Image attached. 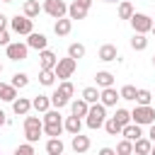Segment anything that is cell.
I'll return each instance as SVG.
<instances>
[{"mask_svg": "<svg viewBox=\"0 0 155 155\" xmlns=\"http://www.w3.org/2000/svg\"><path fill=\"white\" fill-rule=\"evenodd\" d=\"M65 128H63V119H61V109H48V111H44V136H48V138H56V136H61Z\"/></svg>", "mask_w": 155, "mask_h": 155, "instance_id": "cell-1", "label": "cell"}, {"mask_svg": "<svg viewBox=\"0 0 155 155\" xmlns=\"http://www.w3.org/2000/svg\"><path fill=\"white\" fill-rule=\"evenodd\" d=\"M104 121H107V107H104L102 102L90 104V111H87V116H85L87 128L97 131V128H102V126H104Z\"/></svg>", "mask_w": 155, "mask_h": 155, "instance_id": "cell-2", "label": "cell"}, {"mask_svg": "<svg viewBox=\"0 0 155 155\" xmlns=\"http://www.w3.org/2000/svg\"><path fill=\"white\" fill-rule=\"evenodd\" d=\"M131 121H136L140 126H150L155 121V109L150 104H136V109L131 111Z\"/></svg>", "mask_w": 155, "mask_h": 155, "instance_id": "cell-3", "label": "cell"}, {"mask_svg": "<svg viewBox=\"0 0 155 155\" xmlns=\"http://www.w3.org/2000/svg\"><path fill=\"white\" fill-rule=\"evenodd\" d=\"M10 27H12V31H15V34L27 36V34H31V31H34V19H31V17H27V15L22 12V15H15V17L10 19Z\"/></svg>", "mask_w": 155, "mask_h": 155, "instance_id": "cell-4", "label": "cell"}, {"mask_svg": "<svg viewBox=\"0 0 155 155\" xmlns=\"http://www.w3.org/2000/svg\"><path fill=\"white\" fill-rule=\"evenodd\" d=\"M75 68H78V61L73 56H68V58H58V63H56L53 70H56V78L58 80H68V78H73Z\"/></svg>", "mask_w": 155, "mask_h": 155, "instance_id": "cell-5", "label": "cell"}, {"mask_svg": "<svg viewBox=\"0 0 155 155\" xmlns=\"http://www.w3.org/2000/svg\"><path fill=\"white\" fill-rule=\"evenodd\" d=\"M90 7H92V0H73L68 5V17L70 19H85Z\"/></svg>", "mask_w": 155, "mask_h": 155, "instance_id": "cell-6", "label": "cell"}, {"mask_svg": "<svg viewBox=\"0 0 155 155\" xmlns=\"http://www.w3.org/2000/svg\"><path fill=\"white\" fill-rule=\"evenodd\" d=\"M131 22V27H133V31H138V34H148L150 29H153V19L148 17V15H143V12H133V17L128 19Z\"/></svg>", "mask_w": 155, "mask_h": 155, "instance_id": "cell-7", "label": "cell"}, {"mask_svg": "<svg viewBox=\"0 0 155 155\" xmlns=\"http://www.w3.org/2000/svg\"><path fill=\"white\" fill-rule=\"evenodd\" d=\"M44 12L46 15H51L53 19H58V17H65L68 15V5L63 2V0H44Z\"/></svg>", "mask_w": 155, "mask_h": 155, "instance_id": "cell-8", "label": "cell"}, {"mask_svg": "<svg viewBox=\"0 0 155 155\" xmlns=\"http://www.w3.org/2000/svg\"><path fill=\"white\" fill-rule=\"evenodd\" d=\"M5 48H7V58H10V61H24V58H27V53H29L27 41H24V44H22V41H15V44L10 41Z\"/></svg>", "mask_w": 155, "mask_h": 155, "instance_id": "cell-9", "label": "cell"}, {"mask_svg": "<svg viewBox=\"0 0 155 155\" xmlns=\"http://www.w3.org/2000/svg\"><path fill=\"white\" fill-rule=\"evenodd\" d=\"M121 99V92L111 85V87H102L99 90V102L104 104V107H116V102Z\"/></svg>", "mask_w": 155, "mask_h": 155, "instance_id": "cell-10", "label": "cell"}, {"mask_svg": "<svg viewBox=\"0 0 155 155\" xmlns=\"http://www.w3.org/2000/svg\"><path fill=\"white\" fill-rule=\"evenodd\" d=\"M56 63H58V58H56L53 51H48V48L39 51V65H41V70H53Z\"/></svg>", "mask_w": 155, "mask_h": 155, "instance_id": "cell-11", "label": "cell"}, {"mask_svg": "<svg viewBox=\"0 0 155 155\" xmlns=\"http://www.w3.org/2000/svg\"><path fill=\"white\" fill-rule=\"evenodd\" d=\"M97 58H99V61H104V63H111V61H116V58H119V51H116V46H114V44H102V46H99Z\"/></svg>", "mask_w": 155, "mask_h": 155, "instance_id": "cell-12", "label": "cell"}, {"mask_svg": "<svg viewBox=\"0 0 155 155\" xmlns=\"http://www.w3.org/2000/svg\"><path fill=\"white\" fill-rule=\"evenodd\" d=\"M46 44H48V39H46L44 34H39V31H31V34H27V46H29V48L44 51V48H46Z\"/></svg>", "mask_w": 155, "mask_h": 155, "instance_id": "cell-13", "label": "cell"}, {"mask_svg": "<svg viewBox=\"0 0 155 155\" xmlns=\"http://www.w3.org/2000/svg\"><path fill=\"white\" fill-rule=\"evenodd\" d=\"M63 128L70 133V136H75V133H80L82 131V116H78V114H73V116H68L65 121H63Z\"/></svg>", "mask_w": 155, "mask_h": 155, "instance_id": "cell-14", "label": "cell"}, {"mask_svg": "<svg viewBox=\"0 0 155 155\" xmlns=\"http://www.w3.org/2000/svg\"><path fill=\"white\" fill-rule=\"evenodd\" d=\"M70 29H73V19H70V17H58L56 24H53V31H56L58 36H68Z\"/></svg>", "mask_w": 155, "mask_h": 155, "instance_id": "cell-15", "label": "cell"}, {"mask_svg": "<svg viewBox=\"0 0 155 155\" xmlns=\"http://www.w3.org/2000/svg\"><path fill=\"white\" fill-rule=\"evenodd\" d=\"M29 109H31V99H27V97H17V99L12 102V111H15L17 116H27Z\"/></svg>", "mask_w": 155, "mask_h": 155, "instance_id": "cell-16", "label": "cell"}, {"mask_svg": "<svg viewBox=\"0 0 155 155\" xmlns=\"http://www.w3.org/2000/svg\"><path fill=\"white\" fill-rule=\"evenodd\" d=\"M121 136H124V138H128V140H138V138L143 136V131H140V124H136V121L126 124V126L121 128Z\"/></svg>", "mask_w": 155, "mask_h": 155, "instance_id": "cell-17", "label": "cell"}, {"mask_svg": "<svg viewBox=\"0 0 155 155\" xmlns=\"http://www.w3.org/2000/svg\"><path fill=\"white\" fill-rule=\"evenodd\" d=\"M70 148H73L75 153H87V150H90V138L82 136V133H75L73 140H70Z\"/></svg>", "mask_w": 155, "mask_h": 155, "instance_id": "cell-18", "label": "cell"}, {"mask_svg": "<svg viewBox=\"0 0 155 155\" xmlns=\"http://www.w3.org/2000/svg\"><path fill=\"white\" fill-rule=\"evenodd\" d=\"M150 150H153V140H150L148 136H140L138 140H133V153H138V155H150Z\"/></svg>", "mask_w": 155, "mask_h": 155, "instance_id": "cell-19", "label": "cell"}, {"mask_svg": "<svg viewBox=\"0 0 155 155\" xmlns=\"http://www.w3.org/2000/svg\"><path fill=\"white\" fill-rule=\"evenodd\" d=\"M22 12L27 15V17H39V12H44V7L39 5V0H24V5H22Z\"/></svg>", "mask_w": 155, "mask_h": 155, "instance_id": "cell-20", "label": "cell"}, {"mask_svg": "<svg viewBox=\"0 0 155 155\" xmlns=\"http://www.w3.org/2000/svg\"><path fill=\"white\" fill-rule=\"evenodd\" d=\"M31 109H36L39 114L48 111V109H51V97H46V94H36V97L31 99Z\"/></svg>", "mask_w": 155, "mask_h": 155, "instance_id": "cell-21", "label": "cell"}, {"mask_svg": "<svg viewBox=\"0 0 155 155\" xmlns=\"http://www.w3.org/2000/svg\"><path fill=\"white\" fill-rule=\"evenodd\" d=\"M70 111L73 114H78V116H87V111H90V102L87 99H70Z\"/></svg>", "mask_w": 155, "mask_h": 155, "instance_id": "cell-22", "label": "cell"}, {"mask_svg": "<svg viewBox=\"0 0 155 155\" xmlns=\"http://www.w3.org/2000/svg\"><path fill=\"white\" fill-rule=\"evenodd\" d=\"M0 99H2V102H15V99H17V87H15L12 82H10V85H7V82H0Z\"/></svg>", "mask_w": 155, "mask_h": 155, "instance_id": "cell-23", "label": "cell"}, {"mask_svg": "<svg viewBox=\"0 0 155 155\" xmlns=\"http://www.w3.org/2000/svg\"><path fill=\"white\" fill-rule=\"evenodd\" d=\"M114 73H109V70H99L97 75H94V82H97V87H111L114 85Z\"/></svg>", "mask_w": 155, "mask_h": 155, "instance_id": "cell-24", "label": "cell"}, {"mask_svg": "<svg viewBox=\"0 0 155 155\" xmlns=\"http://www.w3.org/2000/svg\"><path fill=\"white\" fill-rule=\"evenodd\" d=\"M48 97H51V107H56V109H63L65 104H70V97H65V94H63L58 87H56V90H53Z\"/></svg>", "mask_w": 155, "mask_h": 155, "instance_id": "cell-25", "label": "cell"}, {"mask_svg": "<svg viewBox=\"0 0 155 155\" xmlns=\"http://www.w3.org/2000/svg\"><path fill=\"white\" fill-rule=\"evenodd\" d=\"M63 150H65V145H63V140H61L58 136L46 140V153H48V155H61Z\"/></svg>", "mask_w": 155, "mask_h": 155, "instance_id": "cell-26", "label": "cell"}, {"mask_svg": "<svg viewBox=\"0 0 155 155\" xmlns=\"http://www.w3.org/2000/svg\"><path fill=\"white\" fill-rule=\"evenodd\" d=\"M131 48H133V51H145V48H148V36L136 31L133 39H131Z\"/></svg>", "mask_w": 155, "mask_h": 155, "instance_id": "cell-27", "label": "cell"}, {"mask_svg": "<svg viewBox=\"0 0 155 155\" xmlns=\"http://www.w3.org/2000/svg\"><path fill=\"white\" fill-rule=\"evenodd\" d=\"M133 12H136V10H133V5H131L128 0H121V2H119V19H131Z\"/></svg>", "mask_w": 155, "mask_h": 155, "instance_id": "cell-28", "label": "cell"}, {"mask_svg": "<svg viewBox=\"0 0 155 155\" xmlns=\"http://www.w3.org/2000/svg\"><path fill=\"white\" fill-rule=\"evenodd\" d=\"M39 82L44 87H53L56 85V70H41L39 73Z\"/></svg>", "mask_w": 155, "mask_h": 155, "instance_id": "cell-29", "label": "cell"}, {"mask_svg": "<svg viewBox=\"0 0 155 155\" xmlns=\"http://www.w3.org/2000/svg\"><path fill=\"white\" fill-rule=\"evenodd\" d=\"M104 128H107V133H109V136H119L124 126H121V124H119V121H116L114 116H109V119L104 121Z\"/></svg>", "mask_w": 155, "mask_h": 155, "instance_id": "cell-30", "label": "cell"}, {"mask_svg": "<svg viewBox=\"0 0 155 155\" xmlns=\"http://www.w3.org/2000/svg\"><path fill=\"white\" fill-rule=\"evenodd\" d=\"M68 56H73L75 61L85 58V46H82V44H78V41H75V44H70V46H68Z\"/></svg>", "mask_w": 155, "mask_h": 155, "instance_id": "cell-31", "label": "cell"}, {"mask_svg": "<svg viewBox=\"0 0 155 155\" xmlns=\"http://www.w3.org/2000/svg\"><path fill=\"white\" fill-rule=\"evenodd\" d=\"M116 153H119V155H131V153H133V140H128V138L119 140V143H116Z\"/></svg>", "mask_w": 155, "mask_h": 155, "instance_id": "cell-32", "label": "cell"}, {"mask_svg": "<svg viewBox=\"0 0 155 155\" xmlns=\"http://www.w3.org/2000/svg\"><path fill=\"white\" fill-rule=\"evenodd\" d=\"M12 85H15L17 90L27 87V85H29V75H27V73H15V75H12Z\"/></svg>", "mask_w": 155, "mask_h": 155, "instance_id": "cell-33", "label": "cell"}, {"mask_svg": "<svg viewBox=\"0 0 155 155\" xmlns=\"http://www.w3.org/2000/svg\"><path fill=\"white\" fill-rule=\"evenodd\" d=\"M82 99H87L90 104L99 102V90H97V87H85V90H82Z\"/></svg>", "mask_w": 155, "mask_h": 155, "instance_id": "cell-34", "label": "cell"}, {"mask_svg": "<svg viewBox=\"0 0 155 155\" xmlns=\"http://www.w3.org/2000/svg\"><path fill=\"white\" fill-rule=\"evenodd\" d=\"M119 92H121V99H128V102H136V92H138V90H136L133 85H124V87H121Z\"/></svg>", "mask_w": 155, "mask_h": 155, "instance_id": "cell-35", "label": "cell"}, {"mask_svg": "<svg viewBox=\"0 0 155 155\" xmlns=\"http://www.w3.org/2000/svg\"><path fill=\"white\" fill-rule=\"evenodd\" d=\"M150 102H153L150 90H138L136 92V104H150Z\"/></svg>", "mask_w": 155, "mask_h": 155, "instance_id": "cell-36", "label": "cell"}, {"mask_svg": "<svg viewBox=\"0 0 155 155\" xmlns=\"http://www.w3.org/2000/svg\"><path fill=\"white\" fill-rule=\"evenodd\" d=\"M114 119H116L121 126H126V124H131V111H128V109H116Z\"/></svg>", "mask_w": 155, "mask_h": 155, "instance_id": "cell-37", "label": "cell"}, {"mask_svg": "<svg viewBox=\"0 0 155 155\" xmlns=\"http://www.w3.org/2000/svg\"><path fill=\"white\" fill-rule=\"evenodd\" d=\"M41 136H44V128H24V138L31 143H36Z\"/></svg>", "mask_w": 155, "mask_h": 155, "instance_id": "cell-38", "label": "cell"}, {"mask_svg": "<svg viewBox=\"0 0 155 155\" xmlns=\"http://www.w3.org/2000/svg\"><path fill=\"white\" fill-rule=\"evenodd\" d=\"M15 155H34V143L27 140V143L17 145V148H15Z\"/></svg>", "mask_w": 155, "mask_h": 155, "instance_id": "cell-39", "label": "cell"}, {"mask_svg": "<svg viewBox=\"0 0 155 155\" xmlns=\"http://www.w3.org/2000/svg\"><path fill=\"white\" fill-rule=\"evenodd\" d=\"M24 128H44V119H39V116H27V119H24Z\"/></svg>", "mask_w": 155, "mask_h": 155, "instance_id": "cell-40", "label": "cell"}, {"mask_svg": "<svg viewBox=\"0 0 155 155\" xmlns=\"http://www.w3.org/2000/svg\"><path fill=\"white\" fill-rule=\"evenodd\" d=\"M58 90H61L65 97H73V94H75V87H73V82H70V80H61Z\"/></svg>", "mask_w": 155, "mask_h": 155, "instance_id": "cell-41", "label": "cell"}, {"mask_svg": "<svg viewBox=\"0 0 155 155\" xmlns=\"http://www.w3.org/2000/svg\"><path fill=\"white\" fill-rule=\"evenodd\" d=\"M10 44V34H7V29H0V46H7Z\"/></svg>", "mask_w": 155, "mask_h": 155, "instance_id": "cell-42", "label": "cell"}, {"mask_svg": "<svg viewBox=\"0 0 155 155\" xmlns=\"http://www.w3.org/2000/svg\"><path fill=\"white\" fill-rule=\"evenodd\" d=\"M99 155H116V150H114V148H102Z\"/></svg>", "mask_w": 155, "mask_h": 155, "instance_id": "cell-43", "label": "cell"}, {"mask_svg": "<svg viewBox=\"0 0 155 155\" xmlns=\"http://www.w3.org/2000/svg\"><path fill=\"white\" fill-rule=\"evenodd\" d=\"M148 138H150V140H153V143H155V121H153V124H150V131H148Z\"/></svg>", "mask_w": 155, "mask_h": 155, "instance_id": "cell-44", "label": "cell"}, {"mask_svg": "<svg viewBox=\"0 0 155 155\" xmlns=\"http://www.w3.org/2000/svg\"><path fill=\"white\" fill-rule=\"evenodd\" d=\"M5 27H7V17L0 12V29H5Z\"/></svg>", "mask_w": 155, "mask_h": 155, "instance_id": "cell-45", "label": "cell"}, {"mask_svg": "<svg viewBox=\"0 0 155 155\" xmlns=\"http://www.w3.org/2000/svg\"><path fill=\"white\" fill-rule=\"evenodd\" d=\"M5 124H7V116H5V111L0 109V126H5Z\"/></svg>", "mask_w": 155, "mask_h": 155, "instance_id": "cell-46", "label": "cell"}, {"mask_svg": "<svg viewBox=\"0 0 155 155\" xmlns=\"http://www.w3.org/2000/svg\"><path fill=\"white\" fill-rule=\"evenodd\" d=\"M150 153H153V155H155V143H153V150H150Z\"/></svg>", "mask_w": 155, "mask_h": 155, "instance_id": "cell-47", "label": "cell"}, {"mask_svg": "<svg viewBox=\"0 0 155 155\" xmlns=\"http://www.w3.org/2000/svg\"><path fill=\"white\" fill-rule=\"evenodd\" d=\"M150 31H153V36H155V24H153V29H150Z\"/></svg>", "mask_w": 155, "mask_h": 155, "instance_id": "cell-48", "label": "cell"}, {"mask_svg": "<svg viewBox=\"0 0 155 155\" xmlns=\"http://www.w3.org/2000/svg\"><path fill=\"white\" fill-rule=\"evenodd\" d=\"M2 2H15V0H2Z\"/></svg>", "mask_w": 155, "mask_h": 155, "instance_id": "cell-49", "label": "cell"}, {"mask_svg": "<svg viewBox=\"0 0 155 155\" xmlns=\"http://www.w3.org/2000/svg\"><path fill=\"white\" fill-rule=\"evenodd\" d=\"M153 65H155V56H153Z\"/></svg>", "mask_w": 155, "mask_h": 155, "instance_id": "cell-50", "label": "cell"}, {"mask_svg": "<svg viewBox=\"0 0 155 155\" xmlns=\"http://www.w3.org/2000/svg\"><path fill=\"white\" fill-rule=\"evenodd\" d=\"M0 73H2V63H0Z\"/></svg>", "mask_w": 155, "mask_h": 155, "instance_id": "cell-51", "label": "cell"}, {"mask_svg": "<svg viewBox=\"0 0 155 155\" xmlns=\"http://www.w3.org/2000/svg\"><path fill=\"white\" fill-rule=\"evenodd\" d=\"M107 2H116V0H107Z\"/></svg>", "mask_w": 155, "mask_h": 155, "instance_id": "cell-52", "label": "cell"}]
</instances>
